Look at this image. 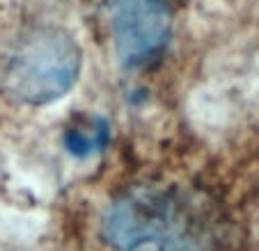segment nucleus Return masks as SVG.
I'll use <instances>...</instances> for the list:
<instances>
[{
	"mask_svg": "<svg viewBox=\"0 0 259 251\" xmlns=\"http://www.w3.org/2000/svg\"><path fill=\"white\" fill-rule=\"evenodd\" d=\"M115 44L124 64L136 67L165 46L170 34V10L165 0H117Z\"/></svg>",
	"mask_w": 259,
	"mask_h": 251,
	"instance_id": "3",
	"label": "nucleus"
},
{
	"mask_svg": "<svg viewBox=\"0 0 259 251\" xmlns=\"http://www.w3.org/2000/svg\"><path fill=\"white\" fill-rule=\"evenodd\" d=\"M101 235L115 251H220L227 222L206 190L147 180L110 203Z\"/></svg>",
	"mask_w": 259,
	"mask_h": 251,
	"instance_id": "1",
	"label": "nucleus"
},
{
	"mask_svg": "<svg viewBox=\"0 0 259 251\" xmlns=\"http://www.w3.org/2000/svg\"><path fill=\"white\" fill-rule=\"evenodd\" d=\"M80 69V50L64 30L41 28L21 39L5 71V89L30 105L69 92Z\"/></svg>",
	"mask_w": 259,
	"mask_h": 251,
	"instance_id": "2",
	"label": "nucleus"
},
{
	"mask_svg": "<svg viewBox=\"0 0 259 251\" xmlns=\"http://www.w3.org/2000/svg\"><path fill=\"white\" fill-rule=\"evenodd\" d=\"M67 146L76 155H88L92 151H99L108 142V123L99 116L94 119H83L73 123L67 131Z\"/></svg>",
	"mask_w": 259,
	"mask_h": 251,
	"instance_id": "4",
	"label": "nucleus"
}]
</instances>
